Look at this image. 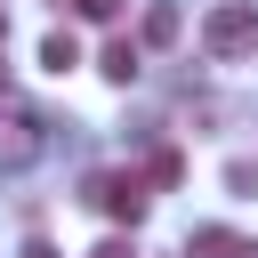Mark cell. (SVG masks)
<instances>
[{"label": "cell", "mask_w": 258, "mask_h": 258, "mask_svg": "<svg viewBox=\"0 0 258 258\" xmlns=\"http://www.w3.org/2000/svg\"><path fill=\"white\" fill-rule=\"evenodd\" d=\"M81 194H89V210H105V218H121V226H137V218H145V185H137V177H121V169H97Z\"/></svg>", "instance_id": "obj_3"}, {"label": "cell", "mask_w": 258, "mask_h": 258, "mask_svg": "<svg viewBox=\"0 0 258 258\" xmlns=\"http://www.w3.org/2000/svg\"><path fill=\"white\" fill-rule=\"evenodd\" d=\"M202 48H210L218 64L258 56V0H218V8L202 16Z\"/></svg>", "instance_id": "obj_1"}, {"label": "cell", "mask_w": 258, "mask_h": 258, "mask_svg": "<svg viewBox=\"0 0 258 258\" xmlns=\"http://www.w3.org/2000/svg\"><path fill=\"white\" fill-rule=\"evenodd\" d=\"M64 8H73V16H89V24H113V16H121V0H64Z\"/></svg>", "instance_id": "obj_7"}, {"label": "cell", "mask_w": 258, "mask_h": 258, "mask_svg": "<svg viewBox=\"0 0 258 258\" xmlns=\"http://www.w3.org/2000/svg\"><path fill=\"white\" fill-rule=\"evenodd\" d=\"M24 258H56V250H48V242H32V250H24Z\"/></svg>", "instance_id": "obj_11"}, {"label": "cell", "mask_w": 258, "mask_h": 258, "mask_svg": "<svg viewBox=\"0 0 258 258\" xmlns=\"http://www.w3.org/2000/svg\"><path fill=\"white\" fill-rule=\"evenodd\" d=\"M226 185H234V194H258V169H250V161H226Z\"/></svg>", "instance_id": "obj_9"}, {"label": "cell", "mask_w": 258, "mask_h": 258, "mask_svg": "<svg viewBox=\"0 0 258 258\" xmlns=\"http://www.w3.org/2000/svg\"><path fill=\"white\" fill-rule=\"evenodd\" d=\"M48 153V121L32 105H0V169H24Z\"/></svg>", "instance_id": "obj_2"}, {"label": "cell", "mask_w": 258, "mask_h": 258, "mask_svg": "<svg viewBox=\"0 0 258 258\" xmlns=\"http://www.w3.org/2000/svg\"><path fill=\"white\" fill-rule=\"evenodd\" d=\"M97 258H129V242H105V250H97Z\"/></svg>", "instance_id": "obj_10"}, {"label": "cell", "mask_w": 258, "mask_h": 258, "mask_svg": "<svg viewBox=\"0 0 258 258\" xmlns=\"http://www.w3.org/2000/svg\"><path fill=\"white\" fill-rule=\"evenodd\" d=\"M0 97H8V64H0Z\"/></svg>", "instance_id": "obj_12"}, {"label": "cell", "mask_w": 258, "mask_h": 258, "mask_svg": "<svg viewBox=\"0 0 258 258\" xmlns=\"http://www.w3.org/2000/svg\"><path fill=\"white\" fill-rule=\"evenodd\" d=\"M97 73H105V81H121V89H129V81H137V73H145V56H137V40H105V56H97Z\"/></svg>", "instance_id": "obj_4"}, {"label": "cell", "mask_w": 258, "mask_h": 258, "mask_svg": "<svg viewBox=\"0 0 258 258\" xmlns=\"http://www.w3.org/2000/svg\"><path fill=\"white\" fill-rule=\"evenodd\" d=\"M0 32H8V8H0Z\"/></svg>", "instance_id": "obj_14"}, {"label": "cell", "mask_w": 258, "mask_h": 258, "mask_svg": "<svg viewBox=\"0 0 258 258\" xmlns=\"http://www.w3.org/2000/svg\"><path fill=\"white\" fill-rule=\"evenodd\" d=\"M177 177H185V161H177V153L161 145V153H153V185H177Z\"/></svg>", "instance_id": "obj_8"}, {"label": "cell", "mask_w": 258, "mask_h": 258, "mask_svg": "<svg viewBox=\"0 0 258 258\" xmlns=\"http://www.w3.org/2000/svg\"><path fill=\"white\" fill-rule=\"evenodd\" d=\"M40 64H48V73L81 64V40H73V32H48V40H40Z\"/></svg>", "instance_id": "obj_6"}, {"label": "cell", "mask_w": 258, "mask_h": 258, "mask_svg": "<svg viewBox=\"0 0 258 258\" xmlns=\"http://www.w3.org/2000/svg\"><path fill=\"white\" fill-rule=\"evenodd\" d=\"M177 32H185V16H177V0H153V8H145V40H153V48H169Z\"/></svg>", "instance_id": "obj_5"}, {"label": "cell", "mask_w": 258, "mask_h": 258, "mask_svg": "<svg viewBox=\"0 0 258 258\" xmlns=\"http://www.w3.org/2000/svg\"><path fill=\"white\" fill-rule=\"evenodd\" d=\"M242 258H258V250H250V242H242Z\"/></svg>", "instance_id": "obj_13"}]
</instances>
